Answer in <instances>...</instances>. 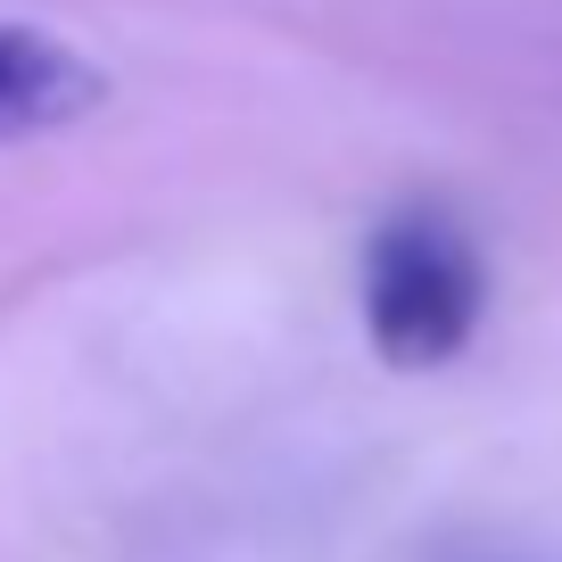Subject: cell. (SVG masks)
I'll use <instances>...</instances> for the list:
<instances>
[{
  "label": "cell",
  "mask_w": 562,
  "mask_h": 562,
  "mask_svg": "<svg viewBox=\"0 0 562 562\" xmlns=\"http://www.w3.org/2000/svg\"><path fill=\"white\" fill-rule=\"evenodd\" d=\"M100 67L75 42L34 34V25H0V140H42L67 133L100 108Z\"/></svg>",
  "instance_id": "cell-2"
},
{
  "label": "cell",
  "mask_w": 562,
  "mask_h": 562,
  "mask_svg": "<svg viewBox=\"0 0 562 562\" xmlns=\"http://www.w3.org/2000/svg\"><path fill=\"white\" fill-rule=\"evenodd\" d=\"M488 273L456 215L397 207L364 240V339L389 372H439L472 348Z\"/></svg>",
  "instance_id": "cell-1"
}]
</instances>
